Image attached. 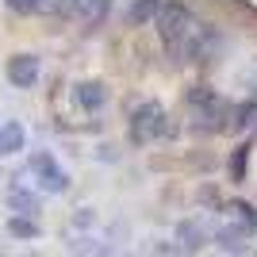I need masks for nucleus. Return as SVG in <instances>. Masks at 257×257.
<instances>
[{"instance_id":"obj_1","label":"nucleus","mask_w":257,"mask_h":257,"mask_svg":"<svg viewBox=\"0 0 257 257\" xmlns=\"http://www.w3.org/2000/svg\"><path fill=\"white\" fill-rule=\"evenodd\" d=\"M154 27H158V39H161V46H165V54H169V62H188L192 43H196V35H200L204 23L196 20L181 0H169V4L158 8Z\"/></svg>"},{"instance_id":"obj_2","label":"nucleus","mask_w":257,"mask_h":257,"mask_svg":"<svg viewBox=\"0 0 257 257\" xmlns=\"http://www.w3.org/2000/svg\"><path fill=\"white\" fill-rule=\"evenodd\" d=\"M223 104L226 100H219V92L211 85H192L184 92V107H188L192 127L207 131V135H219V127H223Z\"/></svg>"},{"instance_id":"obj_3","label":"nucleus","mask_w":257,"mask_h":257,"mask_svg":"<svg viewBox=\"0 0 257 257\" xmlns=\"http://www.w3.org/2000/svg\"><path fill=\"white\" fill-rule=\"evenodd\" d=\"M161 119H165V107L158 104V100H135V104L127 107V135L135 146H146V142H154L161 135Z\"/></svg>"},{"instance_id":"obj_4","label":"nucleus","mask_w":257,"mask_h":257,"mask_svg":"<svg viewBox=\"0 0 257 257\" xmlns=\"http://www.w3.org/2000/svg\"><path fill=\"white\" fill-rule=\"evenodd\" d=\"M31 173L39 177V188L43 192H65L69 188V177H65V169L54 161V154H46V150H35L31 154Z\"/></svg>"},{"instance_id":"obj_5","label":"nucleus","mask_w":257,"mask_h":257,"mask_svg":"<svg viewBox=\"0 0 257 257\" xmlns=\"http://www.w3.org/2000/svg\"><path fill=\"white\" fill-rule=\"evenodd\" d=\"M253 123H257V100H234V104H223V127H219V135H242Z\"/></svg>"},{"instance_id":"obj_6","label":"nucleus","mask_w":257,"mask_h":257,"mask_svg":"<svg viewBox=\"0 0 257 257\" xmlns=\"http://www.w3.org/2000/svg\"><path fill=\"white\" fill-rule=\"evenodd\" d=\"M39 73H43L39 54H16V58H8V81H12L16 88L39 85Z\"/></svg>"},{"instance_id":"obj_7","label":"nucleus","mask_w":257,"mask_h":257,"mask_svg":"<svg viewBox=\"0 0 257 257\" xmlns=\"http://www.w3.org/2000/svg\"><path fill=\"white\" fill-rule=\"evenodd\" d=\"M107 8H111V0H69L65 20L81 23V27H100L107 20Z\"/></svg>"},{"instance_id":"obj_8","label":"nucleus","mask_w":257,"mask_h":257,"mask_svg":"<svg viewBox=\"0 0 257 257\" xmlns=\"http://www.w3.org/2000/svg\"><path fill=\"white\" fill-rule=\"evenodd\" d=\"M73 100L85 107V111H100V107L107 104V88L100 85V81H81V85L73 88Z\"/></svg>"},{"instance_id":"obj_9","label":"nucleus","mask_w":257,"mask_h":257,"mask_svg":"<svg viewBox=\"0 0 257 257\" xmlns=\"http://www.w3.org/2000/svg\"><path fill=\"white\" fill-rule=\"evenodd\" d=\"M23 142H27V131H23V123L8 119V123L0 127V158H12V154H20V150H23Z\"/></svg>"},{"instance_id":"obj_10","label":"nucleus","mask_w":257,"mask_h":257,"mask_svg":"<svg viewBox=\"0 0 257 257\" xmlns=\"http://www.w3.org/2000/svg\"><path fill=\"white\" fill-rule=\"evenodd\" d=\"M158 8H161V0H127V23L131 27H146V23H154Z\"/></svg>"},{"instance_id":"obj_11","label":"nucleus","mask_w":257,"mask_h":257,"mask_svg":"<svg viewBox=\"0 0 257 257\" xmlns=\"http://www.w3.org/2000/svg\"><path fill=\"white\" fill-rule=\"evenodd\" d=\"M8 207L16 215H39V196H31L27 188H12L8 192Z\"/></svg>"},{"instance_id":"obj_12","label":"nucleus","mask_w":257,"mask_h":257,"mask_svg":"<svg viewBox=\"0 0 257 257\" xmlns=\"http://www.w3.org/2000/svg\"><path fill=\"white\" fill-rule=\"evenodd\" d=\"M226 211H230V219H238L242 234H246V230H257V215H253V207H249V204H230Z\"/></svg>"},{"instance_id":"obj_13","label":"nucleus","mask_w":257,"mask_h":257,"mask_svg":"<svg viewBox=\"0 0 257 257\" xmlns=\"http://www.w3.org/2000/svg\"><path fill=\"white\" fill-rule=\"evenodd\" d=\"M65 8H69V0H39V4H35V16H46V20H65Z\"/></svg>"},{"instance_id":"obj_14","label":"nucleus","mask_w":257,"mask_h":257,"mask_svg":"<svg viewBox=\"0 0 257 257\" xmlns=\"http://www.w3.org/2000/svg\"><path fill=\"white\" fill-rule=\"evenodd\" d=\"M8 230H12V234H20V238H35V234H39V226L31 223V215H16V219L8 223Z\"/></svg>"},{"instance_id":"obj_15","label":"nucleus","mask_w":257,"mask_h":257,"mask_svg":"<svg viewBox=\"0 0 257 257\" xmlns=\"http://www.w3.org/2000/svg\"><path fill=\"white\" fill-rule=\"evenodd\" d=\"M246 158H249V146H238L234 158H230V177H234V181L246 177Z\"/></svg>"},{"instance_id":"obj_16","label":"nucleus","mask_w":257,"mask_h":257,"mask_svg":"<svg viewBox=\"0 0 257 257\" xmlns=\"http://www.w3.org/2000/svg\"><path fill=\"white\" fill-rule=\"evenodd\" d=\"M8 4V12H16V16H35V4L39 0H4Z\"/></svg>"}]
</instances>
